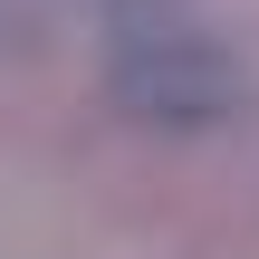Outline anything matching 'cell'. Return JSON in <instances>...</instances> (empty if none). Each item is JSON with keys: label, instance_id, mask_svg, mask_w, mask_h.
I'll return each mask as SVG.
<instances>
[{"label": "cell", "instance_id": "1", "mask_svg": "<svg viewBox=\"0 0 259 259\" xmlns=\"http://www.w3.org/2000/svg\"><path fill=\"white\" fill-rule=\"evenodd\" d=\"M106 77L135 115H163V125H202V115L231 106V58L183 19H115Z\"/></svg>", "mask_w": 259, "mask_h": 259}]
</instances>
